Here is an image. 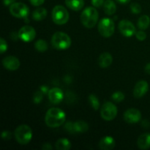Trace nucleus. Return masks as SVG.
Here are the masks:
<instances>
[{"instance_id": "obj_16", "label": "nucleus", "mask_w": 150, "mask_h": 150, "mask_svg": "<svg viewBox=\"0 0 150 150\" xmlns=\"http://www.w3.org/2000/svg\"><path fill=\"white\" fill-rule=\"evenodd\" d=\"M113 62V57L111 54L109 53H103L98 58V64H99L100 67L102 68H106V67H109Z\"/></svg>"}, {"instance_id": "obj_9", "label": "nucleus", "mask_w": 150, "mask_h": 150, "mask_svg": "<svg viewBox=\"0 0 150 150\" xmlns=\"http://www.w3.org/2000/svg\"><path fill=\"white\" fill-rule=\"evenodd\" d=\"M18 36L23 42H31L35 39L36 36L35 29L31 26H24L20 29L18 33Z\"/></svg>"}, {"instance_id": "obj_35", "label": "nucleus", "mask_w": 150, "mask_h": 150, "mask_svg": "<svg viewBox=\"0 0 150 150\" xmlns=\"http://www.w3.org/2000/svg\"><path fill=\"white\" fill-rule=\"evenodd\" d=\"M15 2H16V0H3L4 6H10Z\"/></svg>"}, {"instance_id": "obj_1", "label": "nucleus", "mask_w": 150, "mask_h": 150, "mask_svg": "<svg viewBox=\"0 0 150 150\" xmlns=\"http://www.w3.org/2000/svg\"><path fill=\"white\" fill-rule=\"evenodd\" d=\"M65 113L58 108H51L47 111L45 117V124L50 127H58L65 122Z\"/></svg>"}, {"instance_id": "obj_12", "label": "nucleus", "mask_w": 150, "mask_h": 150, "mask_svg": "<svg viewBox=\"0 0 150 150\" xmlns=\"http://www.w3.org/2000/svg\"><path fill=\"white\" fill-rule=\"evenodd\" d=\"M48 95L50 102L55 105L60 103L64 98V93L62 90L58 87H54L50 89L48 92Z\"/></svg>"}, {"instance_id": "obj_11", "label": "nucleus", "mask_w": 150, "mask_h": 150, "mask_svg": "<svg viewBox=\"0 0 150 150\" xmlns=\"http://www.w3.org/2000/svg\"><path fill=\"white\" fill-rule=\"evenodd\" d=\"M142 119V113L136 108H130L124 114V120L126 122L135 124L139 122Z\"/></svg>"}, {"instance_id": "obj_19", "label": "nucleus", "mask_w": 150, "mask_h": 150, "mask_svg": "<svg viewBox=\"0 0 150 150\" xmlns=\"http://www.w3.org/2000/svg\"><path fill=\"white\" fill-rule=\"evenodd\" d=\"M103 10L105 14L111 16L117 11V5L113 0H106L103 4Z\"/></svg>"}, {"instance_id": "obj_29", "label": "nucleus", "mask_w": 150, "mask_h": 150, "mask_svg": "<svg viewBox=\"0 0 150 150\" xmlns=\"http://www.w3.org/2000/svg\"><path fill=\"white\" fill-rule=\"evenodd\" d=\"M7 49V43L6 40H4V38H1L0 39V53L4 54Z\"/></svg>"}, {"instance_id": "obj_17", "label": "nucleus", "mask_w": 150, "mask_h": 150, "mask_svg": "<svg viewBox=\"0 0 150 150\" xmlns=\"http://www.w3.org/2000/svg\"><path fill=\"white\" fill-rule=\"evenodd\" d=\"M137 144L140 149H147L150 148V133H146L141 135L138 139Z\"/></svg>"}, {"instance_id": "obj_26", "label": "nucleus", "mask_w": 150, "mask_h": 150, "mask_svg": "<svg viewBox=\"0 0 150 150\" xmlns=\"http://www.w3.org/2000/svg\"><path fill=\"white\" fill-rule=\"evenodd\" d=\"M111 98H112L113 100L116 103H120L125 99V95L120 91H117V92H115L111 96Z\"/></svg>"}, {"instance_id": "obj_4", "label": "nucleus", "mask_w": 150, "mask_h": 150, "mask_svg": "<svg viewBox=\"0 0 150 150\" xmlns=\"http://www.w3.org/2000/svg\"><path fill=\"white\" fill-rule=\"evenodd\" d=\"M14 136L18 143L21 145H26L29 144L32 139V129L26 125H19L15 130Z\"/></svg>"}, {"instance_id": "obj_39", "label": "nucleus", "mask_w": 150, "mask_h": 150, "mask_svg": "<svg viewBox=\"0 0 150 150\" xmlns=\"http://www.w3.org/2000/svg\"><path fill=\"white\" fill-rule=\"evenodd\" d=\"M116 1H117V2L120 3V4H127L128 2H130V0H116Z\"/></svg>"}, {"instance_id": "obj_30", "label": "nucleus", "mask_w": 150, "mask_h": 150, "mask_svg": "<svg viewBox=\"0 0 150 150\" xmlns=\"http://www.w3.org/2000/svg\"><path fill=\"white\" fill-rule=\"evenodd\" d=\"M64 128L67 130L68 133H76V131H75L74 128V122H67L65 124V126H64Z\"/></svg>"}, {"instance_id": "obj_24", "label": "nucleus", "mask_w": 150, "mask_h": 150, "mask_svg": "<svg viewBox=\"0 0 150 150\" xmlns=\"http://www.w3.org/2000/svg\"><path fill=\"white\" fill-rule=\"evenodd\" d=\"M35 48L39 52H45L48 49V43L44 40H38L35 44Z\"/></svg>"}, {"instance_id": "obj_38", "label": "nucleus", "mask_w": 150, "mask_h": 150, "mask_svg": "<svg viewBox=\"0 0 150 150\" xmlns=\"http://www.w3.org/2000/svg\"><path fill=\"white\" fill-rule=\"evenodd\" d=\"M145 73H146L147 74H150V62L148 63L146 66H145Z\"/></svg>"}, {"instance_id": "obj_3", "label": "nucleus", "mask_w": 150, "mask_h": 150, "mask_svg": "<svg viewBox=\"0 0 150 150\" xmlns=\"http://www.w3.org/2000/svg\"><path fill=\"white\" fill-rule=\"evenodd\" d=\"M51 44L54 48L59 51L66 50L71 45V39L70 36L62 32H57L51 38Z\"/></svg>"}, {"instance_id": "obj_8", "label": "nucleus", "mask_w": 150, "mask_h": 150, "mask_svg": "<svg viewBox=\"0 0 150 150\" xmlns=\"http://www.w3.org/2000/svg\"><path fill=\"white\" fill-rule=\"evenodd\" d=\"M10 13L18 18H24L29 15V9L23 3L15 2L10 6Z\"/></svg>"}, {"instance_id": "obj_25", "label": "nucleus", "mask_w": 150, "mask_h": 150, "mask_svg": "<svg viewBox=\"0 0 150 150\" xmlns=\"http://www.w3.org/2000/svg\"><path fill=\"white\" fill-rule=\"evenodd\" d=\"M89 101L91 106H92L95 111H98V110L99 109L100 102L98 97H97L96 95H94V94H91V95L89 96Z\"/></svg>"}, {"instance_id": "obj_27", "label": "nucleus", "mask_w": 150, "mask_h": 150, "mask_svg": "<svg viewBox=\"0 0 150 150\" xmlns=\"http://www.w3.org/2000/svg\"><path fill=\"white\" fill-rule=\"evenodd\" d=\"M130 7L131 12L134 14H139L142 12V7L139 3H132Z\"/></svg>"}, {"instance_id": "obj_5", "label": "nucleus", "mask_w": 150, "mask_h": 150, "mask_svg": "<svg viewBox=\"0 0 150 150\" xmlns=\"http://www.w3.org/2000/svg\"><path fill=\"white\" fill-rule=\"evenodd\" d=\"M115 30V25L111 18H104L98 23V32L104 38L112 36Z\"/></svg>"}, {"instance_id": "obj_32", "label": "nucleus", "mask_w": 150, "mask_h": 150, "mask_svg": "<svg viewBox=\"0 0 150 150\" xmlns=\"http://www.w3.org/2000/svg\"><path fill=\"white\" fill-rule=\"evenodd\" d=\"M1 138L3 140H10L12 138V133L8 130H4L1 133Z\"/></svg>"}, {"instance_id": "obj_37", "label": "nucleus", "mask_w": 150, "mask_h": 150, "mask_svg": "<svg viewBox=\"0 0 150 150\" xmlns=\"http://www.w3.org/2000/svg\"><path fill=\"white\" fill-rule=\"evenodd\" d=\"M40 90L43 94H45V93H47V92H49V90H48V88L47 87V86H45V85H43V86H41Z\"/></svg>"}, {"instance_id": "obj_36", "label": "nucleus", "mask_w": 150, "mask_h": 150, "mask_svg": "<svg viewBox=\"0 0 150 150\" xmlns=\"http://www.w3.org/2000/svg\"><path fill=\"white\" fill-rule=\"evenodd\" d=\"M42 149L44 150H49V149H52V146H51V145L49 143H45L42 145Z\"/></svg>"}, {"instance_id": "obj_13", "label": "nucleus", "mask_w": 150, "mask_h": 150, "mask_svg": "<svg viewBox=\"0 0 150 150\" xmlns=\"http://www.w3.org/2000/svg\"><path fill=\"white\" fill-rule=\"evenodd\" d=\"M2 64L7 70L13 71L19 68L20 61L17 57H13V56H8L3 59Z\"/></svg>"}, {"instance_id": "obj_23", "label": "nucleus", "mask_w": 150, "mask_h": 150, "mask_svg": "<svg viewBox=\"0 0 150 150\" xmlns=\"http://www.w3.org/2000/svg\"><path fill=\"white\" fill-rule=\"evenodd\" d=\"M74 128L76 133H86L89 129V125L86 122L79 120V121L74 122Z\"/></svg>"}, {"instance_id": "obj_10", "label": "nucleus", "mask_w": 150, "mask_h": 150, "mask_svg": "<svg viewBox=\"0 0 150 150\" xmlns=\"http://www.w3.org/2000/svg\"><path fill=\"white\" fill-rule=\"evenodd\" d=\"M119 30L125 37H131L136 33L135 26L128 20H122L119 23Z\"/></svg>"}, {"instance_id": "obj_18", "label": "nucleus", "mask_w": 150, "mask_h": 150, "mask_svg": "<svg viewBox=\"0 0 150 150\" xmlns=\"http://www.w3.org/2000/svg\"><path fill=\"white\" fill-rule=\"evenodd\" d=\"M65 4L68 8L74 11H79L84 5L83 0H65Z\"/></svg>"}, {"instance_id": "obj_2", "label": "nucleus", "mask_w": 150, "mask_h": 150, "mask_svg": "<svg viewBox=\"0 0 150 150\" xmlns=\"http://www.w3.org/2000/svg\"><path fill=\"white\" fill-rule=\"evenodd\" d=\"M98 21V12L95 7H88L81 15V21L86 28H93Z\"/></svg>"}, {"instance_id": "obj_6", "label": "nucleus", "mask_w": 150, "mask_h": 150, "mask_svg": "<svg viewBox=\"0 0 150 150\" xmlns=\"http://www.w3.org/2000/svg\"><path fill=\"white\" fill-rule=\"evenodd\" d=\"M52 19L56 24H65L69 20V13L63 6L57 5L52 10Z\"/></svg>"}, {"instance_id": "obj_7", "label": "nucleus", "mask_w": 150, "mask_h": 150, "mask_svg": "<svg viewBox=\"0 0 150 150\" xmlns=\"http://www.w3.org/2000/svg\"><path fill=\"white\" fill-rule=\"evenodd\" d=\"M117 108L111 102H106L102 105L100 109L101 117L105 121H111L117 115Z\"/></svg>"}, {"instance_id": "obj_31", "label": "nucleus", "mask_w": 150, "mask_h": 150, "mask_svg": "<svg viewBox=\"0 0 150 150\" xmlns=\"http://www.w3.org/2000/svg\"><path fill=\"white\" fill-rule=\"evenodd\" d=\"M136 37L139 40L143 41L146 38V34L143 30H140L136 33Z\"/></svg>"}, {"instance_id": "obj_14", "label": "nucleus", "mask_w": 150, "mask_h": 150, "mask_svg": "<svg viewBox=\"0 0 150 150\" xmlns=\"http://www.w3.org/2000/svg\"><path fill=\"white\" fill-rule=\"evenodd\" d=\"M149 90V84L146 81H139L133 89V96L136 98H141L146 95Z\"/></svg>"}, {"instance_id": "obj_28", "label": "nucleus", "mask_w": 150, "mask_h": 150, "mask_svg": "<svg viewBox=\"0 0 150 150\" xmlns=\"http://www.w3.org/2000/svg\"><path fill=\"white\" fill-rule=\"evenodd\" d=\"M42 95H43V93L41 92V90L37 91V92H35L33 98V101L35 104H39L42 101Z\"/></svg>"}, {"instance_id": "obj_33", "label": "nucleus", "mask_w": 150, "mask_h": 150, "mask_svg": "<svg viewBox=\"0 0 150 150\" xmlns=\"http://www.w3.org/2000/svg\"><path fill=\"white\" fill-rule=\"evenodd\" d=\"M104 0H92V4L94 7H100L104 4Z\"/></svg>"}, {"instance_id": "obj_20", "label": "nucleus", "mask_w": 150, "mask_h": 150, "mask_svg": "<svg viewBox=\"0 0 150 150\" xmlns=\"http://www.w3.org/2000/svg\"><path fill=\"white\" fill-rule=\"evenodd\" d=\"M56 149L58 150H68L71 148V143L67 139H59L55 144Z\"/></svg>"}, {"instance_id": "obj_15", "label": "nucleus", "mask_w": 150, "mask_h": 150, "mask_svg": "<svg viewBox=\"0 0 150 150\" xmlns=\"http://www.w3.org/2000/svg\"><path fill=\"white\" fill-rule=\"evenodd\" d=\"M116 142L111 136H105L99 142V147L103 150H111L115 147Z\"/></svg>"}, {"instance_id": "obj_34", "label": "nucleus", "mask_w": 150, "mask_h": 150, "mask_svg": "<svg viewBox=\"0 0 150 150\" xmlns=\"http://www.w3.org/2000/svg\"><path fill=\"white\" fill-rule=\"evenodd\" d=\"M29 1L31 2V4L33 6L35 7H39V6L42 5L44 3L45 0H29Z\"/></svg>"}, {"instance_id": "obj_21", "label": "nucleus", "mask_w": 150, "mask_h": 150, "mask_svg": "<svg viewBox=\"0 0 150 150\" xmlns=\"http://www.w3.org/2000/svg\"><path fill=\"white\" fill-rule=\"evenodd\" d=\"M47 16V10L44 7H39L36 9L32 13V18L34 20L40 21L45 18Z\"/></svg>"}, {"instance_id": "obj_22", "label": "nucleus", "mask_w": 150, "mask_h": 150, "mask_svg": "<svg viewBox=\"0 0 150 150\" xmlns=\"http://www.w3.org/2000/svg\"><path fill=\"white\" fill-rule=\"evenodd\" d=\"M138 27L141 30H145L148 29L150 25V18L146 15L141 16L138 20Z\"/></svg>"}]
</instances>
